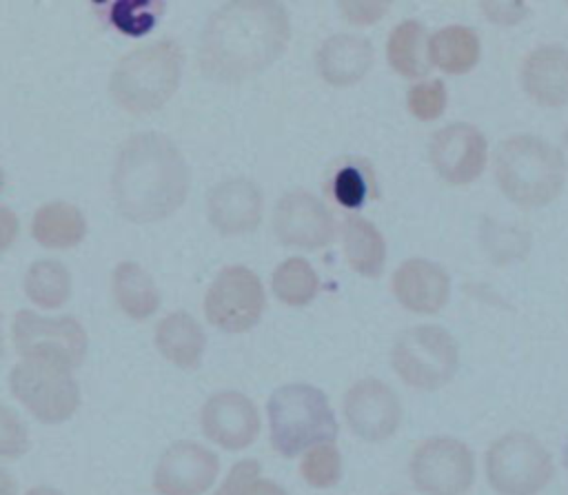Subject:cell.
<instances>
[{
    "instance_id": "1",
    "label": "cell",
    "mask_w": 568,
    "mask_h": 495,
    "mask_svg": "<svg viewBox=\"0 0 568 495\" xmlns=\"http://www.w3.org/2000/svg\"><path fill=\"white\" fill-rule=\"evenodd\" d=\"M291 40V18L275 0H233L204 24L197 62L204 75L242 82L271 67Z\"/></svg>"
},
{
    "instance_id": "2",
    "label": "cell",
    "mask_w": 568,
    "mask_h": 495,
    "mask_svg": "<svg viewBox=\"0 0 568 495\" xmlns=\"http://www.w3.org/2000/svg\"><path fill=\"white\" fill-rule=\"evenodd\" d=\"M189 180V166L166 135L135 133L122 144L115 160V204L133 222L162 220L184 202Z\"/></svg>"
},
{
    "instance_id": "3",
    "label": "cell",
    "mask_w": 568,
    "mask_h": 495,
    "mask_svg": "<svg viewBox=\"0 0 568 495\" xmlns=\"http://www.w3.org/2000/svg\"><path fill=\"white\" fill-rule=\"evenodd\" d=\"M566 166L561 153L537 135H510L495 151V180L517 206L550 204L564 189Z\"/></svg>"
},
{
    "instance_id": "4",
    "label": "cell",
    "mask_w": 568,
    "mask_h": 495,
    "mask_svg": "<svg viewBox=\"0 0 568 495\" xmlns=\"http://www.w3.org/2000/svg\"><path fill=\"white\" fill-rule=\"evenodd\" d=\"M182 49L173 40H158L124 55L109 80L111 98L129 113L160 109L178 89Z\"/></svg>"
},
{
    "instance_id": "5",
    "label": "cell",
    "mask_w": 568,
    "mask_h": 495,
    "mask_svg": "<svg viewBox=\"0 0 568 495\" xmlns=\"http://www.w3.org/2000/svg\"><path fill=\"white\" fill-rule=\"evenodd\" d=\"M271 446L295 457L317 444H333L337 437V420L328 397L311 384L280 386L268 400Z\"/></svg>"
},
{
    "instance_id": "6",
    "label": "cell",
    "mask_w": 568,
    "mask_h": 495,
    "mask_svg": "<svg viewBox=\"0 0 568 495\" xmlns=\"http://www.w3.org/2000/svg\"><path fill=\"white\" fill-rule=\"evenodd\" d=\"M393 371L402 382L419 391L442 388L459 366L455 337L437 324H419L402 331L390 351Z\"/></svg>"
},
{
    "instance_id": "7",
    "label": "cell",
    "mask_w": 568,
    "mask_h": 495,
    "mask_svg": "<svg viewBox=\"0 0 568 495\" xmlns=\"http://www.w3.org/2000/svg\"><path fill=\"white\" fill-rule=\"evenodd\" d=\"M552 471L550 453L528 433H508L486 453V477L499 495H537Z\"/></svg>"
},
{
    "instance_id": "8",
    "label": "cell",
    "mask_w": 568,
    "mask_h": 495,
    "mask_svg": "<svg viewBox=\"0 0 568 495\" xmlns=\"http://www.w3.org/2000/svg\"><path fill=\"white\" fill-rule=\"evenodd\" d=\"M13 344L24 360L75 368L87 355V333L73 317H42L20 311L11 324Z\"/></svg>"
},
{
    "instance_id": "9",
    "label": "cell",
    "mask_w": 568,
    "mask_h": 495,
    "mask_svg": "<svg viewBox=\"0 0 568 495\" xmlns=\"http://www.w3.org/2000/svg\"><path fill=\"white\" fill-rule=\"evenodd\" d=\"M11 393L42 422L58 424L69 420L78 404L80 391L69 368L24 360L13 366L9 375Z\"/></svg>"
},
{
    "instance_id": "10",
    "label": "cell",
    "mask_w": 568,
    "mask_h": 495,
    "mask_svg": "<svg viewBox=\"0 0 568 495\" xmlns=\"http://www.w3.org/2000/svg\"><path fill=\"white\" fill-rule=\"evenodd\" d=\"M264 304L260 277L246 266H226L206 291L204 313L213 326L226 333H244L260 322Z\"/></svg>"
},
{
    "instance_id": "11",
    "label": "cell",
    "mask_w": 568,
    "mask_h": 495,
    "mask_svg": "<svg viewBox=\"0 0 568 495\" xmlns=\"http://www.w3.org/2000/svg\"><path fill=\"white\" fill-rule=\"evenodd\" d=\"M410 479L424 495H464L475 479L470 448L455 437H428L410 457Z\"/></svg>"
},
{
    "instance_id": "12",
    "label": "cell",
    "mask_w": 568,
    "mask_h": 495,
    "mask_svg": "<svg viewBox=\"0 0 568 495\" xmlns=\"http://www.w3.org/2000/svg\"><path fill=\"white\" fill-rule=\"evenodd\" d=\"M337 231L328 206L304 189L286 191L273 211V233L284 246L317 251L333 242Z\"/></svg>"
},
{
    "instance_id": "13",
    "label": "cell",
    "mask_w": 568,
    "mask_h": 495,
    "mask_svg": "<svg viewBox=\"0 0 568 495\" xmlns=\"http://www.w3.org/2000/svg\"><path fill=\"white\" fill-rule=\"evenodd\" d=\"M428 160L444 182L464 186L484 173L488 160V142L484 133L473 124H446L433 133L428 142Z\"/></svg>"
},
{
    "instance_id": "14",
    "label": "cell",
    "mask_w": 568,
    "mask_h": 495,
    "mask_svg": "<svg viewBox=\"0 0 568 495\" xmlns=\"http://www.w3.org/2000/svg\"><path fill=\"white\" fill-rule=\"evenodd\" d=\"M344 417L357 437L384 442L402 424V404L386 382L366 377L346 391Z\"/></svg>"
},
{
    "instance_id": "15",
    "label": "cell",
    "mask_w": 568,
    "mask_h": 495,
    "mask_svg": "<svg viewBox=\"0 0 568 495\" xmlns=\"http://www.w3.org/2000/svg\"><path fill=\"white\" fill-rule=\"evenodd\" d=\"M220 471V459L213 451L195 442H178L169 446L153 475V486L160 495H202Z\"/></svg>"
},
{
    "instance_id": "16",
    "label": "cell",
    "mask_w": 568,
    "mask_h": 495,
    "mask_svg": "<svg viewBox=\"0 0 568 495\" xmlns=\"http://www.w3.org/2000/svg\"><path fill=\"white\" fill-rule=\"evenodd\" d=\"M200 422L204 435L229 451L246 448L260 433L257 406L237 391L211 395L202 406Z\"/></svg>"
},
{
    "instance_id": "17",
    "label": "cell",
    "mask_w": 568,
    "mask_h": 495,
    "mask_svg": "<svg viewBox=\"0 0 568 495\" xmlns=\"http://www.w3.org/2000/svg\"><path fill=\"white\" fill-rule=\"evenodd\" d=\"M262 191L246 178H231L211 189L206 209L209 222L222 235L251 233L262 222Z\"/></svg>"
},
{
    "instance_id": "18",
    "label": "cell",
    "mask_w": 568,
    "mask_h": 495,
    "mask_svg": "<svg viewBox=\"0 0 568 495\" xmlns=\"http://www.w3.org/2000/svg\"><path fill=\"white\" fill-rule=\"evenodd\" d=\"M390 284L397 302L404 309L422 315L442 311L450 297L448 273L439 264L424 257L402 262L395 269Z\"/></svg>"
},
{
    "instance_id": "19",
    "label": "cell",
    "mask_w": 568,
    "mask_h": 495,
    "mask_svg": "<svg viewBox=\"0 0 568 495\" xmlns=\"http://www.w3.org/2000/svg\"><path fill=\"white\" fill-rule=\"evenodd\" d=\"M521 87L541 107L568 104V49L559 44L532 49L521 62Z\"/></svg>"
},
{
    "instance_id": "20",
    "label": "cell",
    "mask_w": 568,
    "mask_h": 495,
    "mask_svg": "<svg viewBox=\"0 0 568 495\" xmlns=\"http://www.w3.org/2000/svg\"><path fill=\"white\" fill-rule=\"evenodd\" d=\"M373 58V44L364 36L335 33L320 44L315 64L331 87H351L371 71Z\"/></svg>"
},
{
    "instance_id": "21",
    "label": "cell",
    "mask_w": 568,
    "mask_h": 495,
    "mask_svg": "<svg viewBox=\"0 0 568 495\" xmlns=\"http://www.w3.org/2000/svg\"><path fill=\"white\" fill-rule=\"evenodd\" d=\"M155 346L169 362L182 368H195L202 360L206 337L193 315L175 311L160 320L155 329Z\"/></svg>"
},
{
    "instance_id": "22",
    "label": "cell",
    "mask_w": 568,
    "mask_h": 495,
    "mask_svg": "<svg viewBox=\"0 0 568 495\" xmlns=\"http://www.w3.org/2000/svg\"><path fill=\"white\" fill-rule=\"evenodd\" d=\"M342 249L348 266L364 277H379L386 264L382 231L362 215H348L342 224Z\"/></svg>"
},
{
    "instance_id": "23",
    "label": "cell",
    "mask_w": 568,
    "mask_h": 495,
    "mask_svg": "<svg viewBox=\"0 0 568 495\" xmlns=\"http://www.w3.org/2000/svg\"><path fill=\"white\" fill-rule=\"evenodd\" d=\"M428 62L450 75L468 73L481 55L479 38L464 24H448L428 38Z\"/></svg>"
},
{
    "instance_id": "24",
    "label": "cell",
    "mask_w": 568,
    "mask_h": 495,
    "mask_svg": "<svg viewBox=\"0 0 568 495\" xmlns=\"http://www.w3.org/2000/svg\"><path fill=\"white\" fill-rule=\"evenodd\" d=\"M428 36L422 22L404 20L399 22L386 42L388 67L402 78H424L430 71L428 62Z\"/></svg>"
},
{
    "instance_id": "25",
    "label": "cell",
    "mask_w": 568,
    "mask_h": 495,
    "mask_svg": "<svg viewBox=\"0 0 568 495\" xmlns=\"http://www.w3.org/2000/svg\"><path fill=\"white\" fill-rule=\"evenodd\" d=\"M33 238L47 249H69L87 235L84 215L67 202L42 204L31 222Z\"/></svg>"
},
{
    "instance_id": "26",
    "label": "cell",
    "mask_w": 568,
    "mask_h": 495,
    "mask_svg": "<svg viewBox=\"0 0 568 495\" xmlns=\"http://www.w3.org/2000/svg\"><path fill=\"white\" fill-rule=\"evenodd\" d=\"M113 297L133 320H144L160 306V293L151 275L135 262H122L113 271Z\"/></svg>"
},
{
    "instance_id": "27",
    "label": "cell",
    "mask_w": 568,
    "mask_h": 495,
    "mask_svg": "<svg viewBox=\"0 0 568 495\" xmlns=\"http://www.w3.org/2000/svg\"><path fill=\"white\" fill-rule=\"evenodd\" d=\"M24 293L42 309H58L71 295V273L58 260L33 262L24 275Z\"/></svg>"
},
{
    "instance_id": "28",
    "label": "cell",
    "mask_w": 568,
    "mask_h": 495,
    "mask_svg": "<svg viewBox=\"0 0 568 495\" xmlns=\"http://www.w3.org/2000/svg\"><path fill=\"white\" fill-rule=\"evenodd\" d=\"M320 291V277L304 257H286L273 271V293L288 306H304L313 302Z\"/></svg>"
},
{
    "instance_id": "29",
    "label": "cell",
    "mask_w": 568,
    "mask_h": 495,
    "mask_svg": "<svg viewBox=\"0 0 568 495\" xmlns=\"http://www.w3.org/2000/svg\"><path fill=\"white\" fill-rule=\"evenodd\" d=\"M331 189L337 204L344 209H357L375 191V178L362 160H348L335 171Z\"/></svg>"
},
{
    "instance_id": "30",
    "label": "cell",
    "mask_w": 568,
    "mask_h": 495,
    "mask_svg": "<svg viewBox=\"0 0 568 495\" xmlns=\"http://www.w3.org/2000/svg\"><path fill=\"white\" fill-rule=\"evenodd\" d=\"M300 473L308 486L328 488L342 477V455L333 444H317L304 453Z\"/></svg>"
},
{
    "instance_id": "31",
    "label": "cell",
    "mask_w": 568,
    "mask_h": 495,
    "mask_svg": "<svg viewBox=\"0 0 568 495\" xmlns=\"http://www.w3.org/2000/svg\"><path fill=\"white\" fill-rule=\"evenodd\" d=\"M162 9V2H113L109 18L122 33L142 36L155 24Z\"/></svg>"
},
{
    "instance_id": "32",
    "label": "cell",
    "mask_w": 568,
    "mask_h": 495,
    "mask_svg": "<svg viewBox=\"0 0 568 495\" xmlns=\"http://www.w3.org/2000/svg\"><path fill=\"white\" fill-rule=\"evenodd\" d=\"M448 102V91L444 80H424V82H415L408 93H406V104L408 111L422 120H437Z\"/></svg>"
},
{
    "instance_id": "33",
    "label": "cell",
    "mask_w": 568,
    "mask_h": 495,
    "mask_svg": "<svg viewBox=\"0 0 568 495\" xmlns=\"http://www.w3.org/2000/svg\"><path fill=\"white\" fill-rule=\"evenodd\" d=\"M29 448V433L18 413L0 404V457L16 459Z\"/></svg>"
},
{
    "instance_id": "34",
    "label": "cell",
    "mask_w": 568,
    "mask_h": 495,
    "mask_svg": "<svg viewBox=\"0 0 568 495\" xmlns=\"http://www.w3.org/2000/svg\"><path fill=\"white\" fill-rule=\"evenodd\" d=\"M388 2H379V0H346V2H339V11H342V18L351 24H373L377 20H382L388 11Z\"/></svg>"
},
{
    "instance_id": "35",
    "label": "cell",
    "mask_w": 568,
    "mask_h": 495,
    "mask_svg": "<svg viewBox=\"0 0 568 495\" xmlns=\"http://www.w3.org/2000/svg\"><path fill=\"white\" fill-rule=\"evenodd\" d=\"M260 477V462L255 459H242L237 462L215 495H242L246 486Z\"/></svg>"
},
{
    "instance_id": "36",
    "label": "cell",
    "mask_w": 568,
    "mask_h": 495,
    "mask_svg": "<svg viewBox=\"0 0 568 495\" xmlns=\"http://www.w3.org/2000/svg\"><path fill=\"white\" fill-rule=\"evenodd\" d=\"M481 11L497 24H515L526 18L528 4L524 2H481Z\"/></svg>"
},
{
    "instance_id": "37",
    "label": "cell",
    "mask_w": 568,
    "mask_h": 495,
    "mask_svg": "<svg viewBox=\"0 0 568 495\" xmlns=\"http://www.w3.org/2000/svg\"><path fill=\"white\" fill-rule=\"evenodd\" d=\"M18 235V218L11 209L0 206V255L13 244Z\"/></svg>"
},
{
    "instance_id": "38",
    "label": "cell",
    "mask_w": 568,
    "mask_h": 495,
    "mask_svg": "<svg viewBox=\"0 0 568 495\" xmlns=\"http://www.w3.org/2000/svg\"><path fill=\"white\" fill-rule=\"evenodd\" d=\"M242 495H288V493H286L280 484H275V482H271V479L257 477V479H253V482L246 486V491H244Z\"/></svg>"
},
{
    "instance_id": "39",
    "label": "cell",
    "mask_w": 568,
    "mask_h": 495,
    "mask_svg": "<svg viewBox=\"0 0 568 495\" xmlns=\"http://www.w3.org/2000/svg\"><path fill=\"white\" fill-rule=\"evenodd\" d=\"M16 479L11 477L9 471L0 468V495H16Z\"/></svg>"
},
{
    "instance_id": "40",
    "label": "cell",
    "mask_w": 568,
    "mask_h": 495,
    "mask_svg": "<svg viewBox=\"0 0 568 495\" xmlns=\"http://www.w3.org/2000/svg\"><path fill=\"white\" fill-rule=\"evenodd\" d=\"M27 495H62V493L55 491V488H49V486H36Z\"/></svg>"
},
{
    "instance_id": "41",
    "label": "cell",
    "mask_w": 568,
    "mask_h": 495,
    "mask_svg": "<svg viewBox=\"0 0 568 495\" xmlns=\"http://www.w3.org/2000/svg\"><path fill=\"white\" fill-rule=\"evenodd\" d=\"M559 153H561V160H564V166L568 169V131L564 133V140H561V149H559Z\"/></svg>"
},
{
    "instance_id": "42",
    "label": "cell",
    "mask_w": 568,
    "mask_h": 495,
    "mask_svg": "<svg viewBox=\"0 0 568 495\" xmlns=\"http://www.w3.org/2000/svg\"><path fill=\"white\" fill-rule=\"evenodd\" d=\"M2 357H4V344H2V335H0V362H2Z\"/></svg>"
},
{
    "instance_id": "43",
    "label": "cell",
    "mask_w": 568,
    "mask_h": 495,
    "mask_svg": "<svg viewBox=\"0 0 568 495\" xmlns=\"http://www.w3.org/2000/svg\"><path fill=\"white\" fill-rule=\"evenodd\" d=\"M2 184H4V175H2V169H0V189H2Z\"/></svg>"
}]
</instances>
